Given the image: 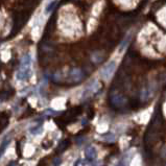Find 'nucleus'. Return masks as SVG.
I'll return each mask as SVG.
<instances>
[{
	"instance_id": "nucleus-1",
	"label": "nucleus",
	"mask_w": 166,
	"mask_h": 166,
	"mask_svg": "<svg viewBox=\"0 0 166 166\" xmlns=\"http://www.w3.org/2000/svg\"><path fill=\"white\" fill-rule=\"evenodd\" d=\"M83 72H81V69L78 68H73L72 70H70L68 74V78H67V83L73 84V83H78L83 80Z\"/></svg>"
},
{
	"instance_id": "nucleus-2",
	"label": "nucleus",
	"mask_w": 166,
	"mask_h": 166,
	"mask_svg": "<svg viewBox=\"0 0 166 166\" xmlns=\"http://www.w3.org/2000/svg\"><path fill=\"white\" fill-rule=\"evenodd\" d=\"M126 98L124 97L122 94H119V93H113L111 95V104H113L114 107L116 108H121L123 107L124 104H126Z\"/></svg>"
},
{
	"instance_id": "nucleus-3",
	"label": "nucleus",
	"mask_w": 166,
	"mask_h": 166,
	"mask_svg": "<svg viewBox=\"0 0 166 166\" xmlns=\"http://www.w3.org/2000/svg\"><path fill=\"white\" fill-rule=\"evenodd\" d=\"M115 68H116V63H115L114 61L113 62H110L108 65L104 66L103 68V70L100 71V74L103 76V78H104V80H109V78L113 75Z\"/></svg>"
},
{
	"instance_id": "nucleus-4",
	"label": "nucleus",
	"mask_w": 166,
	"mask_h": 166,
	"mask_svg": "<svg viewBox=\"0 0 166 166\" xmlns=\"http://www.w3.org/2000/svg\"><path fill=\"white\" fill-rule=\"evenodd\" d=\"M30 76H32V68H20L16 74L17 80L21 81L29 80Z\"/></svg>"
},
{
	"instance_id": "nucleus-5",
	"label": "nucleus",
	"mask_w": 166,
	"mask_h": 166,
	"mask_svg": "<svg viewBox=\"0 0 166 166\" xmlns=\"http://www.w3.org/2000/svg\"><path fill=\"white\" fill-rule=\"evenodd\" d=\"M85 157L88 159L89 161H95L96 158H97V152H96V149L93 146H87L85 149Z\"/></svg>"
},
{
	"instance_id": "nucleus-6",
	"label": "nucleus",
	"mask_w": 166,
	"mask_h": 166,
	"mask_svg": "<svg viewBox=\"0 0 166 166\" xmlns=\"http://www.w3.org/2000/svg\"><path fill=\"white\" fill-rule=\"evenodd\" d=\"M30 67H32V57H30V55L27 53V55H25L22 58L20 68H30Z\"/></svg>"
},
{
	"instance_id": "nucleus-7",
	"label": "nucleus",
	"mask_w": 166,
	"mask_h": 166,
	"mask_svg": "<svg viewBox=\"0 0 166 166\" xmlns=\"http://www.w3.org/2000/svg\"><path fill=\"white\" fill-rule=\"evenodd\" d=\"M9 141L11 140H7V139H4L3 141H2V143H1V145H0V158L2 157V155L4 154V152L6 150V149H7V146H9Z\"/></svg>"
},
{
	"instance_id": "nucleus-8",
	"label": "nucleus",
	"mask_w": 166,
	"mask_h": 166,
	"mask_svg": "<svg viewBox=\"0 0 166 166\" xmlns=\"http://www.w3.org/2000/svg\"><path fill=\"white\" fill-rule=\"evenodd\" d=\"M101 140H104V141L106 142H113L115 141V136L112 133H110V134H107V135H104V136H101Z\"/></svg>"
},
{
	"instance_id": "nucleus-9",
	"label": "nucleus",
	"mask_w": 166,
	"mask_h": 166,
	"mask_svg": "<svg viewBox=\"0 0 166 166\" xmlns=\"http://www.w3.org/2000/svg\"><path fill=\"white\" fill-rule=\"evenodd\" d=\"M55 3H57V0H53L52 2H50V4H48V6H47V7H46L45 12H46V13H49V12H51V11H52V9H53V6H55Z\"/></svg>"
},
{
	"instance_id": "nucleus-10",
	"label": "nucleus",
	"mask_w": 166,
	"mask_h": 166,
	"mask_svg": "<svg viewBox=\"0 0 166 166\" xmlns=\"http://www.w3.org/2000/svg\"><path fill=\"white\" fill-rule=\"evenodd\" d=\"M42 131H43V129L41 126H37V127H34V129L30 130L32 134H34V135H39L40 133H42Z\"/></svg>"
},
{
	"instance_id": "nucleus-11",
	"label": "nucleus",
	"mask_w": 166,
	"mask_h": 166,
	"mask_svg": "<svg viewBox=\"0 0 166 166\" xmlns=\"http://www.w3.org/2000/svg\"><path fill=\"white\" fill-rule=\"evenodd\" d=\"M117 166H124V164H123V162H118Z\"/></svg>"
},
{
	"instance_id": "nucleus-12",
	"label": "nucleus",
	"mask_w": 166,
	"mask_h": 166,
	"mask_svg": "<svg viewBox=\"0 0 166 166\" xmlns=\"http://www.w3.org/2000/svg\"><path fill=\"white\" fill-rule=\"evenodd\" d=\"M163 157H164L165 159H166V149L164 150V152H163Z\"/></svg>"
}]
</instances>
